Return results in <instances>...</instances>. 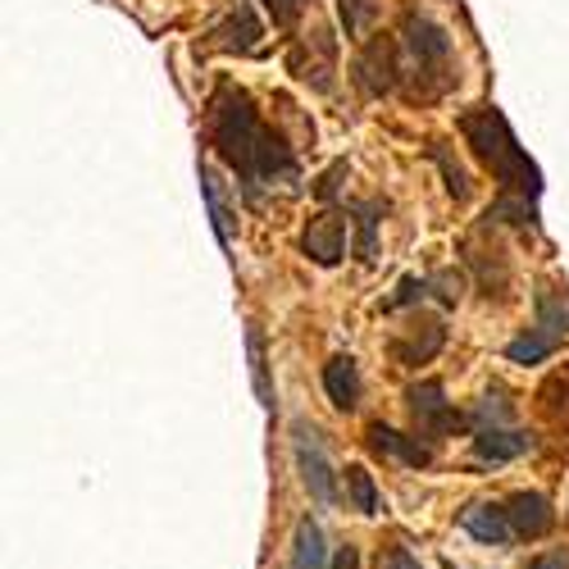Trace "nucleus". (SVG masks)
Listing matches in <instances>:
<instances>
[{"label": "nucleus", "instance_id": "obj_27", "mask_svg": "<svg viewBox=\"0 0 569 569\" xmlns=\"http://www.w3.org/2000/svg\"><path fill=\"white\" fill-rule=\"evenodd\" d=\"M429 288H438V297H442V306H456L460 301V273H433L429 278Z\"/></svg>", "mask_w": 569, "mask_h": 569}, {"label": "nucleus", "instance_id": "obj_6", "mask_svg": "<svg viewBox=\"0 0 569 569\" xmlns=\"http://www.w3.org/2000/svg\"><path fill=\"white\" fill-rule=\"evenodd\" d=\"M397 46L388 41V37H373L369 46H360V56H356V64H351V78H356V87L365 91L369 101H378V97H388V91H397Z\"/></svg>", "mask_w": 569, "mask_h": 569}, {"label": "nucleus", "instance_id": "obj_21", "mask_svg": "<svg viewBox=\"0 0 569 569\" xmlns=\"http://www.w3.org/2000/svg\"><path fill=\"white\" fill-rule=\"evenodd\" d=\"M338 10H342V23H347V37L360 41L369 32V23L378 19V6L373 0H338Z\"/></svg>", "mask_w": 569, "mask_h": 569}, {"label": "nucleus", "instance_id": "obj_25", "mask_svg": "<svg viewBox=\"0 0 569 569\" xmlns=\"http://www.w3.org/2000/svg\"><path fill=\"white\" fill-rule=\"evenodd\" d=\"M306 6H310V0H264V10H269V19H273L278 28H292Z\"/></svg>", "mask_w": 569, "mask_h": 569}, {"label": "nucleus", "instance_id": "obj_24", "mask_svg": "<svg viewBox=\"0 0 569 569\" xmlns=\"http://www.w3.org/2000/svg\"><path fill=\"white\" fill-rule=\"evenodd\" d=\"M423 297H429V278H401L397 297H388L383 310H401V306H415V301H423Z\"/></svg>", "mask_w": 569, "mask_h": 569}, {"label": "nucleus", "instance_id": "obj_9", "mask_svg": "<svg viewBox=\"0 0 569 569\" xmlns=\"http://www.w3.org/2000/svg\"><path fill=\"white\" fill-rule=\"evenodd\" d=\"M442 342H447L442 319H423V323L406 328V333H397V338L388 342V351H392V360H397V365L415 369V365H429V360L442 351Z\"/></svg>", "mask_w": 569, "mask_h": 569}, {"label": "nucleus", "instance_id": "obj_26", "mask_svg": "<svg viewBox=\"0 0 569 569\" xmlns=\"http://www.w3.org/2000/svg\"><path fill=\"white\" fill-rule=\"evenodd\" d=\"M342 178H347V160H338L333 169H328V173L315 182V197H319V201H333V197H338V187H342Z\"/></svg>", "mask_w": 569, "mask_h": 569}, {"label": "nucleus", "instance_id": "obj_19", "mask_svg": "<svg viewBox=\"0 0 569 569\" xmlns=\"http://www.w3.org/2000/svg\"><path fill=\"white\" fill-rule=\"evenodd\" d=\"M347 497H351V506L360 510V515H378V488H373V473L365 469V465H347Z\"/></svg>", "mask_w": 569, "mask_h": 569}, {"label": "nucleus", "instance_id": "obj_18", "mask_svg": "<svg viewBox=\"0 0 569 569\" xmlns=\"http://www.w3.org/2000/svg\"><path fill=\"white\" fill-rule=\"evenodd\" d=\"M247 351H251V383H256V397H260L264 410H273V383H269V356H264L260 323L247 328Z\"/></svg>", "mask_w": 569, "mask_h": 569}, {"label": "nucleus", "instance_id": "obj_2", "mask_svg": "<svg viewBox=\"0 0 569 569\" xmlns=\"http://www.w3.org/2000/svg\"><path fill=\"white\" fill-rule=\"evenodd\" d=\"M460 132L473 147V156H479L497 173V182H501V197L492 201L488 223H519V228L538 223L542 173H538V164L525 151H519V141H515L510 123L501 119V110L479 106V110L460 114Z\"/></svg>", "mask_w": 569, "mask_h": 569}, {"label": "nucleus", "instance_id": "obj_22", "mask_svg": "<svg viewBox=\"0 0 569 569\" xmlns=\"http://www.w3.org/2000/svg\"><path fill=\"white\" fill-rule=\"evenodd\" d=\"M429 156H433V160L442 164V178H447V192H451L456 201H465V197H469V173H465V169H460V164H456V160L447 156V147H442V141H433V147H429Z\"/></svg>", "mask_w": 569, "mask_h": 569}, {"label": "nucleus", "instance_id": "obj_7", "mask_svg": "<svg viewBox=\"0 0 569 569\" xmlns=\"http://www.w3.org/2000/svg\"><path fill=\"white\" fill-rule=\"evenodd\" d=\"M401 37H406V46H410V56L419 60V69H442L447 60H451V37H447V28H438L433 19H423V14H406V23H401Z\"/></svg>", "mask_w": 569, "mask_h": 569}, {"label": "nucleus", "instance_id": "obj_3", "mask_svg": "<svg viewBox=\"0 0 569 569\" xmlns=\"http://www.w3.org/2000/svg\"><path fill=\"white\" fill-rule=\"evenodd\" d=\"M533 310H538L533 328H529L525 338H515V342L506 347V356H510L515 365H538V360H547V356L569 338V292H560V288H538Z\"/></svg>", "mask_w": 569, "mask_h": 569}, {"label": "nucleus", "instance_id": "obj_28", "mask_svg": "<svg viewBox=\"0 0 569 569\" xmlns=\"http://www.w3.org/2000/svg\"><path fill=\"white\" fill-rule=\"evenodd\" d=\"M378 565H383V569H419V560H415L406 547H388V556L378 560Z\"/></svg>", "mask_w": 569, "mask_h": 569}, {"label": "nucleus", "instance_id": "obj_5", "mask_svg": "<svg viewBox=\"0 0 569 569\" xmlns=\"http://www.w3.org/2000/svg\"><path fill=\"white\" fill-rule=\"evenodd\" d=\"M406 406H410V415H415V423H419L423 438H447V433H456L460 423H465V415L447 401V392H442L438 378H423V383H415V388L406 392Z\"/></svg>", "mask_w": 569, "mask_h": 569}, {"label": "nucleus", "instance_id": "obj_4", "mask_svg": "<svg viewBox=\"0 0 569 569\" xmlns=\"http://www.w3.org/2000/svg\"><path fill=\"white\" fill-rule=\"evenodd\" d=\"M292 451H297V469H301V483L306 492L319 501V506H333L338 501V473L323 456V442H319V429H310L306 419L292 423Z\"/></svg>", "mask_w": 569, "mask_h": 569}, {"label": "nucleus", "instance_id": "obj_10", "mask_svg": "<svg viewBox=\"0 0 569 569\" xmlns=\"http://www.w3.org/2000/svg\"><path fill=\"white\" fill-rule=\"evenodd\" d=\"M533 447L538 438L525 429H473V456L483 465H510L519 456H529Z\"/></svg>", "mask_w": 569, "mask_h": 569}, {"label": "nucleus", "instance_id": "obj_12", "mask_svg": "<svg viewBox=\"0 0 569 569\" xmlns=\"http://www.w3.org/2000/svg\"><path fill=\"white\" fill-rule=\"evenodd\" d=\"M506 515H510V529L515 538H547L556 515H551V501L542 492H515L506 501Z\"/></svg>", "mask_w": 569, "mask_h": 569}, {"label": "nucleus", "instance_id": "obj_16", "mask_svg": "<svg viewBox=\"0 0 569 569\" xmlns=\"http://www.w3.org/2000/svg\"><path fill=\"white\" fill-rule=\"evenodd\" d=\"M383 201H351L347 206V214H356V260L360 264H373V256H378V219H383Z\"/></svg>", "mask_w": 569, "mask_h": 569}, {"label": "nucleus", "instance_id": "obj_1", "mask_svg": "<svg viewBox=\"0 0 569 569\" xmlns=\"http://www.w3.org/2000/svg\"><path fill=\"white\" fill-rule=\"evenodd\" d=\"M210 147L242 182L247 206H260L264 187L297 182V156L273 128L260 123L256 101L237 82H219L210 97Z\"/></svg>", "mask_w": 569, "mask_h": 569}, {"label": "nucleus", "instance_id": "obj_31", "mask_svg": "<svg viewBox=\"0 0 569 569\" xmlns=\"http://www.w3.org/2000/svg\"><path fill=\"white\" fill-rule=\"evenodd\" d=\"M442 569H456V565H451V560H447V565H442Z\"/></svg>", "mask_w": 569, "mask_h": 569}, {"label": "nucleus", "instance_id": "obj_14", "mask_svg": "<svg viewBox=\"0 0 569 569\" xmlns=\"http://www.w3.org/2000/svg\"><path fill=\"white\" fill-rule=\"evenodd\" d=\"M323 392L338 410H356L360 406V369L351 356H333L323 365Z\"/></svg>", "mask_w": 569, "mask_h": 569}, {"label": "nucleus", "instance_id": "obj_30", "mask_svg": "<svg viewBox=\"0 0 569 569\" xmlns=\"http://www.w3.org/2000/svg\"><path fill=\"white\" fill-rule=\"evenodd\" d=\"M333 569H360V556H356V547H342V551H338V560H333Z\"/></svg>", "mask_w": 569, "mask_h": 569}, {"label": "nucleus", "instance_id": "obj_17", "mask_svg": "<svg viewBox=\"0 0 569 569\" xmlns=\"http://www.w3.org/2000/svg\"><path fill=\"white\" fill-rule=\"evenodd\" d=\"M288 569H328V547H323V529L306 515L292 538V560Z\"/></svg>", "mask_w": 569, "mask_h": 569}, {"label": "nucleus", "instance_id": "obj_20", "mask_svg": "<svg viewBox=\"0 0 569 569\" xmlns=\"http://www.w3.org/2000/svg\"><path fill=\"white\" fill-rule=\"evenodd\" d=\"M201 192H206V206H210V219H214V237L228 247L232 242V223H228V206L219 197V178H214L210 164H201Z\"/></svg>", "mask_w": 569, "mask_h": 569}, {"label": "nucleus", "instance_id": "obj_15", "mask_svg": "<svg viewBox=\"0 0 569 569\" xmlns=\"http://www.w3.org/2000/svg\"><path fill=\"white\" fill-rule=\"evenodd\" d=\"M210 37H214L219 51H232V56H256V46H260V23H256V14H251V10H237V14H228Z\"/></svg>", "mask_w": 569, "mask_h": 569}, {"label": "nucleus", "instance_id": "obj_11", "mask_svg": "<svg viewBox=\"0 0 569 569\" xmlns=\"http://www.w3.org/2000/svg\"><path fill=\"white\" fill-rule=\"evenodd\" d=\"M460 529H465L469 538L488 542V547H506V542L515 538L506 506H492V501H469V506L460 510Z\"/></svg>", "mask_w": 569, "mask_h": 569}, {"label": "nucleus", "instance_id": "obj_13", "mask_svg": "<svg viewBox=\"0 0 569 569\" xmlns=\"http://www.w3.org/2000/svg\"><path fill=\"white\" fill-rule=\"evenodd\" d=\"M369 447H373L378 456H397V460H401V465H410V469L433 465V447H429V442L406 438V433L388 429V423H369Z\"/></svg>", "mask_w": 569, "mask_h": 569}, {"label": "nucleus", "instance_id": "obj_23", "mask_svg": "<svg viewBox=\"0 0 569 569\" xmlns=\"http://www.w3.org/2000/svg\"><path fill=\"white\" fill-rule=\"evenodd\" d=\"M506 392L501 388H492L479 406H473V423H479V429H506V419H510V406L501 401Z\"/></svg>", "mask_w": 569, "mask_h": 569}, {"label": "nucleus", "instance_id": "obj_29", "mask_svg": "<svg viewBox=\"0 0 569 569\" xmlns=\"http://www.w3.org/2000/svg\"><path fill=\"white\" fill-rule=\"evenodd\" d=\"M529 569H569V547L565 551H547V556H533Z\"/></svg>", "mask_w": 569, "mask_h": 569}, {"label": "nucleus", "instance_id": "obj_8", "mask_svg": "<svg viewBox=\"0 0 569 569\" xmlns=\"http://www.w3.org/2000/svg\"><path fill=\"white\" fill-rule=\"evenodd\" d=\"M301 251H306V260L333 269V264L342 260V251H347V223H342L333 210L315 214V219L306 223V232H301Z\"/></svg>", "mask_w": 569, "mask_h": 569}]
</instances>
